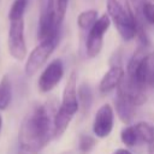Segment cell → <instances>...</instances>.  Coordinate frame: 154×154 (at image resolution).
I'll return each mask as SVG.
<instances>
[{
	"instance_id": "7402d4cb",
	"label": "cell",
	"mask_w": 154,
	"mask_h": 154,
	"mask_svg": "<svg viewBox=\"0 0 154 154\" xmlns=\"http://www.w3.org/2000/svg\"><path fill=\"white\" fill-rule=\"evenodd\" d=\"M112 154H132L129 149H126V148H118V149H116Z\"/></svg>"
},
{
	"instance_id": "ac0fdd59",
	"label": "cell",
	"mask_w": 154,
	"mask_h": 154,
	"mask_svg": "<svg viewBox=\"0 0 154 154\" xmlns=\"http://www.w3.org/2000/svg\"><path fill=\"white\" fill-rule=\"evenodd\" d=\"M142 16L147 24L154 25V0L142 1Z\"/></svg>"
},
{
	"instance_id": "4fadbf2b",
	"label": "cell",
	"mask_w": 154,
	"mask_h": 154,
	"mask_svg": "<svg viewBox=\"0 0 154 154\" xmlns=\"http://www.w3.org/2000/svg\"><path fill=\"white\" fill-rule=\"evenodd\" d=\"M12 100V84L8 75H5L0 81V111L6 109Z\"/></svg>"
},
{
	"instance_id": "ba28073f",
	"label": "cell",
	"mask_w": 154,
	"mask_h": 154,
	"mask_svg": "<svg viewBox=\"0 0 154 154\" xmlns=\"http://www.w3.org/2000/svg\"><path fill=\"white\" fill-rule=\"evenodd\" d=\"M64 76V63L61 59L51 61L38 77L37 87L41 93H48L54 89Z\"/></svg>"
},
{
	"instance_id": "ffe728a7",
	"label": "cell",
	"mask_w": 154,
	"mask_h": 154,
	"mask_svg": "<svg viewBox=\"0 0 154 154\" xmlns=\"http://www.w3.org/2000/svg\"><path fill=\"white\" fill-rule=\"evenodd\" d=\"M52 4H53V7L58 14V17L64 20L65 18V13H66V10H67V4H69V0H49Z\"/></svg>"
},
{
	"instance_id": "8992f818",
	"label": "cell",
	"mask_w": 154,
	"mask_h": 154,
	"mask_svg": "<svg viewBox=\"0 0 154 154\" xmlns=\"http://www.w3.org/2000/svg\"><path fill=\"white\" fill-rule=\"evenodd\" d=\"M111 18L108 13L100 16L96 22L88 30L85 40V53L88 58H95L100 54L103 46V36L111 25Z\"/></svg>"
},
{
	"instance_id": "cb8c5ba5",
	"label": "cell",
	"mask_w": 154,
	"mask_h": 154,
	"mask_svg": "<svg viewBox=\"0 0 154 154\" xmlns=\"http://www.w3.org/2000/svg\"><path fill=\"white\" fill-rule=\"evenodd\" d=\"M64 154H66V153H64Z\"/></svg>"
},
{
	"instance_id": "2e32d148",
	"label": "cell",
	"mask_w": 154,
	"mask_h": 154,
	"mask_svg": "<svg viewBox=\"0 0 154 154\" xmlns=\"http://www.w3.org/2000/svg\"><path fill=\"white\" fill-rule=\"evenodd\" d=\"M120 140L126 147H135L140 142V138H138L135 126L134 125L125 126L120 132Z\"/></svg>"
},
{
	"instance_id": "9a60e30c",
	"label": "cell",
	"mask_w": 154,
	"mask_h": 154,
	"mask_svg": "<svg viewBox=\"0 0 154 154\" xmlns=\"http://www.w3.org/2000/svg\"><path fill=\"white\" fill-rule=\"evenodd\" d=\"M99 18V13L94 8H90V10H85V11H82L78 17H77V25L81 30H85L88 31L91 25L96 22V19Z\"/></svg>"
},
{
	"instance_id": "7c38bea8",
	"label": "cell",
	"mask_w": 154,
	"mask_h": 154,
	"mask_svg": "<svg viewBox=\"0 0 154 154\" xmlns=\"http://www.w3.org/2000/svg\"><path fill=\"white\" fill-rule=\"evenodd\" d=\"M93 89L89 84L87 83H82L78 88H77V97H78V106H79V112L84 117L85 114H88L91 103H93Z\"/></svg>"
},
{
	"instance_id": "30bf717a",
	"label": "cell",
	"mask_w": 154,
	"mask_h": 154,
	"mask_svg": "<svg viewBox=\"0 0 154 154\" xmlns=\"http://www.w3.org/2000/svg\"><path fill=\"white\" fill-rule=\"evenodd\" d=\"M124 76H125V71H124L123 66L119 63L112 64L111 67L107 70V72L103 75V77L100 81V84H99L100 93L107 94V93L117 89V87L119 85V83L122 82Z\"/></svg>"
},
{
	"instance_id": "9c48e42d",
	"label": "cell",
	"mask_w": 154,
	"mask_h": 154,
	"mask_svg": "<svg viewBox=\"0 0 154 154\" xmlns=\"http://www.w3.org/2000/svg\"><path fill=\"white\" fill-rule=\"evenodd\" d=\"M114 124V112L111 105L105 103L102 105L93 120V132L96 137L99 138H105L107 137L113 129Z\"/></svg>"
},
{
	"instance_id": "8fae6325",
	"label": "cell",
	"mask_w": 154,
	"mask_h": 154,
	"mask_svg": "<svg viewBox=\"0 0 154 154\" xmlns=\"http://www.w3.org/2000/svg\"><path fill=\"white\" fill-rule=\"evenodd\" d=\"M136 105L129 100L126 96L117 93V97H116V111L118 117L120 118L122 122L129 124L134 116H135V111H136Z\"/></svg>"
},
{
	"instance_id": "5bb4252c",
	"label": "cell",
	"mask_w": 154,
	"mask_h": 154,
	"mask_svg": "<svg viewBox=\"0 0 154 154\" xmlns=\"http://www.w3.org/2000/svg\"><path fill=\"white\" fill-rule=\"evenodd\" d=\"M138 138L141 142H144L147 146L154 142V125L148 122H138L135 125Z\"/></svg>"
},
{
	"instance_id": "7a4b0ae2",
	"label": "cell",
	"mask_w": 154,
	"mask_h": 154,
	"mask_svg": "<svg viewBox=\"0 0 154 154\" xmlns=\"http://www.w3.org/2000/svg\"><path fill=\"white\" fill-rule=\"evenodd\" d=\"M78 109L79 106L77 97V73L73 71L67 78L63 91L60 106L54 113V137H60L66 131Z\"/></svg>"
},
{
	"instance_id": "e0dca14e",
	"label": "cell",
	"mask_w": 154,
	"mask_h": 154,
	"mask_svg": "<svg viewBox=\"0 0 154 154\" xmlns=\"http://www.w3.org/2000/svg\"><path fill=\"white\" fill-rule=\"evenodd\" d=\"M28 2H29V0H14L8 11V20L24 18V13L28 7Z\"/></svg>"
},
{
	"instance_id": "44dd1931",
	"label": "cell",
	"mask_w": 154,
	"mask_h": 154,
	"mask_svg": "<svg viewBox=\"0 0 154 154\" xmlns=\"http://www.w3.org/2000/svg\"><path fill=\"white\" fill-rule=\"evenodd\" d=\"M149 87L154 88V53L150 54V75H149Z\"/></svg>"
},
{
	"instance_id": "6da1fadb",
	"label": "cell",
	"mask_w": 154,
	"mask_h": 154,
	"mask_svg": "<svg viewBox=\"0 0 154 154\" xmlns=\"http://www.w3.org/2000/svg\"><path fill=\"white\" fill-rule=\"evenodd\" d=\"M54 113L49 103H36L29 109L18 132V154H40L54 137Z\"/></svg>"
},
{
	"instance_id": "603a6c76",
	"label": "cell",
	"mask_w": 154,
	"mask_h": 154,
	"mask_svg": "<svg viewBox=\"0 0 154 154\" xmlns=\"http://www.w3.org/2000/svg\"><path fill=\"white\" fill-rule=\"evenodd\" d=\"M1 128H2V118L0 116V131H1Z\"/></svg>"
},
{
	"instance_id": "3957f363",
	"label": "cell",
	"mask_w": 154,
	"mask_h": 154,
	"mask_svg": "<svg viewBox=\"0 0 154 154\" xmlns=\"http://www.w3.org/2000/svg\"><path fill=\"white\" fill-rule=\"evenodd\" d=\"M149 75L150 53L148 52L147 45L140 43L128 63L125 76L135 87L146 90V88L149 87Z\"/></svg>"
},
{
	"instance_id": "d6986e66",
	"label": "cell",
	"mask_w": 154,
	"mask_h": 154,
	"mask_svg": "<svg viewBox=\"0 0 154 154\" xmlns=\"http://www.w3.org/2000/svg\"><path fill=\"white\" fill-rule=\"evenodd\" d=\"M96 144V141L90 135H81L78 140V150L83 154L89 153Z\"/></svg>"
},
{
	"instance_id": "5b68a950",
	"label": "cell",
	"mask_w": 154,
	"mask_h": 154,
	"mask_svg": "<svg viewBox=\"0 0 154 154\" xmlns=\"http://www.w3.org/2000/svg\"><path fill=\"white\" fill-rule=\"evenodd\" d=\"M59 37L60 36H54L51 38L42 40L30 52V54L25 61V66H24V71L28 77L34 76L43 66V64L47 61V59L51 57V54L54 52L55 47L58 46Z\"/></svg>"
},
{
	"instance_id": "52a82bcc",
	"label": "cell",
	"mask_w": 154,
	"mask_h": 154,
	"mask_svg": "<svg viewBox=\"0 0 154 154\" xmlns=\"http://www.w3.org/2000/svg\"><path fill=\"white\" fill-rule=\"evenodd\" d=\"M7 47L12 58L23 60L26 57V45L24 37V18L10 20Z\"/></svg>"
},
{
	"instance_id": "277c9868",
	"label": "cell",
	"mask_w": 154,
	"mask_h": 154,
	"mask_svg": "<svg viewBox=\"0 0 154 154\" xmlns=\"http://www.w3.org/2000/svg\"><path fill=\"white\" fill-rule=\"evenodd\" d=\"M107 13L111 22L114 24L119 35L125 41H131L137 35V22L132 12L119 1V0H107Z\"/></svg>"
}]
</instances>
